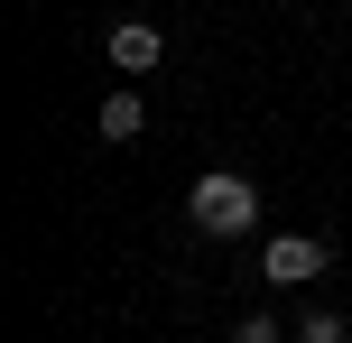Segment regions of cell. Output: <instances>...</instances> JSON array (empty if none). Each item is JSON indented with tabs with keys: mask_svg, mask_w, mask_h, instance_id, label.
Segmentation results:
<instances>
[{
	"mask_svg": "<svg viewBox=\"0 0 352 343\" xmlns=\"http://www.w3.org/2000/svg\"><path fill=\"white\" fill-rule=\"evenodd\" d=\"M297 343H352V325H343L334 307H316V316H306V325H297Z\"/></svg>",
	"mask_w": 352,
	"mask_h": 343,
	"instance_id": "obj_5",
	"label": "cell"
},
{
	"mask_svg": "<svg viewBox=\"0 0 352 343\" xmlns=\"http://www.w3.org/2000/svg\"><path fill=\"white\" fill-rule=\"evenodd\" d=\"M232 343H278V316H241V325H232Z\"/></svg>",
	"mask_w": 352,
	"mask_h": 343,
	"instance_id": "obj_6",
	"label": "cell"
},
{
	"mask_svg": "<svg viewBox=\"0 0 352 343\" xmlns=\"http://www.w3.org/2000/svg\"><path fill=\"white\" fill-rule=\"evenodd\" d=\"M102 56H111V65H121V74H148V65H158V56H167V37L148 28V19H121V28L102 37Z\"/></svg>",
	"mask_w": 352,
	"mask_h": 343,
	"instance_id": "obj_3",
	"label": "cell"
},
{
	"mask_svg": "<svg viewBox=\"0 0 352 343\" xmlns=\"http://www.w3.org/2000/svg\"><path fill=\"white\" fill-rule=\"evenodd\" d=\"M334 269V241L324 232H269L260 241V278L269 288H306V278H324Z\"/></svg>",
	"mask_w": 352,
	"mask_h": 343,
	"instance_id": "obj_2",
	"label": "cell"
},
{
	"mask_svg": "<svg viewBox=\"0 0 352 343\" xmlns=\"http://www.w3.org/2000/svg\"><path fill=\"white\" fill-rule=\"evenodd\" d=\"M93 130H102V140H140V130H148V102H140V93L121 84V93H111L102 111H93Z\"/></svg>",
	"mask_w": 352,
	"mask_h": 343,
	"instance_id": "obj_4",
	"label": "cell"
},
{
	"mask_svg": "<svg viewBox=\"0 0 352 343\" xmlns=\"http://www.w3.org/2000/svg\"><path fill=\"white\" fill-rule=\"evenodd\" d=\"M186 214H195L204 241H241V232H260V186H250L241 167H204L195 195H186Z\"/></svg>",
	"mask_w": 352,
	"mask_h": 343,
	"instance_id": "obj_1",
	"label": "cell"
}]
</instances>
